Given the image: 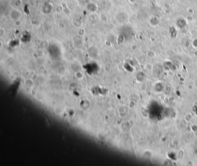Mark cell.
I'll list each match as a JSON object with an SVG mask.
<instances>
[{"label":"cell","mask_w":197,"mask_h":166,"mask_svg":"<svg viewBox=\"0 0 197 166\" xmlns=\"http://www.w3.org/2000/svg\"><path fill=\"white\" fill-rule=\"evenodd\" d=\"M9 16L11 19L14 20H17L21 18L22 14H21L20 11H18L17 9H14L10 11Z\"/></svg>","instance_id":"cell-1"},{"label":"cell","mask_w":197,"mask_h":166,"mask_svg":"<svg viewBox=\"0 0 197 166\" xmlns=\"http://www.w3.org/2000/svg\"><path fill=\"white\" fill-rule=\"evenodd\" d=\"M87 9L91 12H94V11H96L97 6L93 3H90L87 5Z\"/></svg>","instance_id":"cell-3"},{"label":"cell","mask_w":197,"mask_h":166,"mask_svg":"<svg viewBox=\"0 0 197 166\" xmlns=\"http://www.w3.org/2000/svg\"><path fill=\"white\" fill-rule=\"evenodd\" d=\"M43 12L45 13V14H49L51 11H52V5H51L50 4H46L45 5V6H43Z\"/></svg>","instance_id":"cell-2"}]
</instances>
